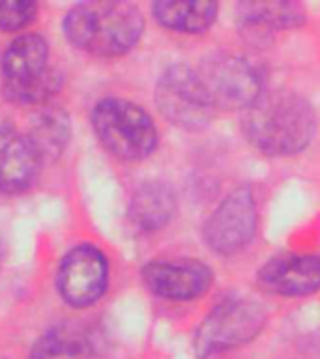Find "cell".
Wrapping results in <instances>:
<instances>
[{"label":"cell","instance_id":"9","mask_svg":"<svg viewBox=\"0 0 320 359\" xmlns=\"http://www.w3.org/2000/svg\"><path fill=\"white\" fill-rule=\"evenodd\" d=\"M107 288V260L95 247L79 245L58 268V290L72 307H88Z\"/></svg>","mask_w":320,"mask_h":359},{"label":"cell","instance_id":"7","mask_svg":"<svg viewBox=\"0 0 320 359\" xmlns=\"http://www.w3.org/2000/svg\"><path fill=\"white\" fill-rule=\"evenodd\" d=\"M156 103L168 122L187 131H199L212 122L213 109L193 67H168L156 86Z\"/></svg>","mask_w":320,"mask_h":359},{"label":"cell","instance_id":"17","mask_svg":"<svg viewBox=\"0 0 320 359\" xmlns=\"http://www.w3.org/2000/svg\"><path fill=\"white\" fill-rule=\"evenodd\" d=\"M67 118L60 111H45L34 123L32 135L28 139L32 140L34 148L41 159H56L64 150L67 142Z\"/></svg>","mask_w":320,"mask_h":359},{"label":"cell","instance_id":"18","mask_svg":"<svg viewBox=\"0 0 320 359\" xmlns=\"http://www.w3.org/2000/svg\"><path fill=\"white\" fill-rule=\"evenodd\" d=\"M38 13V4L28 0H15V2H0V30L13 32L25 28L34 21Z\"/></svg>","mask_w":320,"mask_h":359},{"label":"cell","instance_id":"11","mask_svg":"<svg viewBox=\"0 0 320 359\" xmlns=\"http://www.w3.org/2000/svg\"><path fill=\"white\" fill-rule=\"evenodd\" d=\"M258 285L277 296H307L320 290V257L279 255L258 269Z\"/></svg>","mask_w":320,"mask_h":359},{"label":"cell","instance_id":"12","mask_svg":"<svg viewBox=\"0 0 320 359\" xmlns=\"http://www.w3.org/2000/svg\"><path fill=\"white\" fill-rule=\"evenodd\" d=\"M41 157L32 140L17 129L0 126V191L19 193L32 185Z\"/></svg>","mask_w":320,"mask_h":359},{"label":"cell","instance_id":"8","mask_svg":"<svg viewBox=\"0 0 320 359\" xmlns=\"http://www.w3.org/2000/svg\"><path fill=\"white\" fill-rule=\"evenodd\" d=\"M257 202L249 187H238L225 196L204 224V241L212 251L229 257L241 251L257 230Z\"/></svg>","mask_w":320,"mask_h":359},{"label":"cell","instance_id":"13","mask_svg":"<svg viewBox=\"0 0 320 359\" xmlns=\"http://www.w3.org/2000/svg\"><path fill=\"white\" fill-rule=\"evenodd\" d=\"M94 350L92 337L77 322L55 325L39 337L30 359H88Z\"/></svg>","mask_w":320,"mask_h":359},{"label":"cell","instance_id":"14","mask_svg":"<svg viewBox=\"0 0 320 359\" xmlns=\"http://www.w3.org/2000/svg\"><path fill=\"white\" fill-rule=\"evenodd\" d=\"M154 17L176 32H204L218 17V4L206 0H161L152 6Z\"/></svg>","mask_w":320,"mask_h":359},{"label":"cell","instance_id":"10","mask_svg":"<svg viewBox=\"0 0 320 359\" xmlns=\"http://www.w3.org/2000/svg\"><path fill=\"white\" fill-rule=\"evenodd\" d=\"M142 280L156 296L165 299H193L212 285V271L196 260H157L142 268Z\"/></svg>","mask_w":320,"mask_h":359},{"label":"cell","instance_id":"4","mask_svg":"<svg viewBox=\"0 0 320 359\" xmlns=\"http://www.w3.org/2000/svg\"><path fill=\"white\" fill-rule=\"evenodd\" d=\"M92 126L101 144L120 159L137 161L156 150V126L135 103L114 97L100 101L92 112Z\"/></svg>","mask_w":320,"mask_h":359},{"label":"cell","instance_id":"15","mask_svg":"<svg viewBox=\"0 0 320 359\" xmlns=\"http://www.w3.org/2000/svg\"><path fill=\"white\" fill-rule=\"evenodd\" d=\"M238 19L246 28L260 34L300 27L305 21V11L296 2H241Z\"/></svg>","mask_w":320,"mask_h":359},{"label":"cell","instance_id":"16","mask_svg":"<svg viewBox=\"0 0 320 359\" xmlns=\"http://www.w3.org/2000/svg\"><path fill=\"white\" fill-rule=\"evenodd\" d=\"M174 195L165 184L148 182L135 191L131 198V219L145 230L161 229L174 213Z\"/></svg>","mask_w":320,"mask_h":359},{"label":"cell","instance_id":"5","mask_svg":"<svg viewBox=\"0 0 320 359\" xmlns=\"http://www.w3.org/2000/svg\"><path fill=\"white\" fill-rule=\"evenodd\" d=\"M195 72L213 109L246 111L264 92L258 67L244 56L215 53L206 56Z\"/></svg>","mask_w":320,"mask_h":359},{"label":"cell","instance_id":"6","mask_svg":"<svg viewBox=\"0 0 320 359\" xmlns=\"http://www.w3.org/2000/svg\"><path fill=\"white\" fill-rule=\"evenodd\" d=\"M266 325V311L260 303L246 297H229L218 303L202 320L195 335L199 358H210L253 341Z\"/></svg>","mask_w":320,"mask_h":359},{"label":"cell","instance_id":"2","mask_svg":"<svg viewBox=\"0 0 320 359\" xmlns=\"http://www.w3.org/2000/svg\"><path fill=\"white\" fill-rule=\"evenodd\" d=\"M142 15L129 2H83L64 19V32L77 49L95 56L128 53L142 34Z\"/></svg>","mask_w":320,"mask_h":359},{"label":"cell","instance_id":"3","mask_svg":"<svg viewBox=\"0 0 320 359\" xmlns=\"http://www.w3.org/2000/svg\"><path fill=\"white\" fill-rule=\"evenodd\" d=\"M49 47L38 34L17 38L2 58L4 94L22 105L45 103L60 90L62 75L47 66Z\"/></svg>","mask_w":320,"mask_h":359},{"label":"cell","instance_id":"1","mask_svg":"<svg viewBox=\"0 0 320 359\" xmlns=\"http://www.w3.org/2000/svg\"><path fill=\"white\" fill-rule=\"evenodd\" d=\"M241 129L258 151L291 156L302 151L314 133V112L305 97L291 90H264L244 111Z\"/></svg>","mask_w":320,"mask_h":359}]
</instances>
